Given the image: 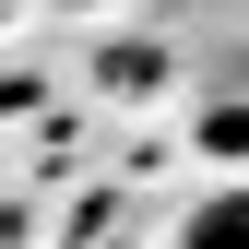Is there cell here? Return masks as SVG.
I'll return each instance as SVG.
<instances>
[{
    "instance_id": "1",
    "label": "cell",
    "mask_w": 249,
    "mask_h": 249,
    "mask_svg": "<svg viewBox=\"0 0 249 249\" xmlns=\"http://www.w3.org/2000/svg\"><path fill=\"white\" fill-rule=\"evenodd\" d=\"M178 249H249V178L237 190H202V213L178 226Z\"/></svg>"
},
{
    "instance_id": "2",
    "label": "cell",
    "mask_w": 249,
    "mask_h": 249,
    "mask_svg": "<svg viewBox=\"0 0 249 249\" xmlns=\"http://www.w3.org/2000/svg\"><path fill=\"white\" fill-rule=\"evenodd\" d=\"M202 142L213 154H249V107H202Z\"/></svg>"
}]
</instances>
